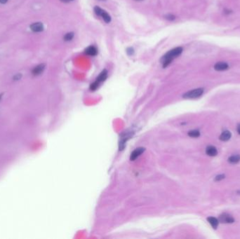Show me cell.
I'll return each instance as SVG.
<instances>
[{"label": "cell", "instance_id": "cell-26", "mask_svg": "<svg viewBox=\"0 0 240 239\" xmlns=\"http://www.w3.org/2000/svg\"><path fill=\"white\" fill-rule=\"evenodd\" d=\"M237 131H238V133H239V134H240V125H239V126H238V127H237Z\"/></svg>", "mask_w": 240, "mask_h": 239}, {"label": "cell", "instance_id": "cell-18", "mask_svg": "<svg viewBox=\"0 0 240 239\" xmlns=\"http://www.w3.org/2000/svg\"><path fill=\"white\" fill-rule=\"evenodd\" d=\"M99 86H100L99 83L97 82L96 81H95L94 82L92 83V84H91V86H90V90H91V91H96V90L97 89H98V87H99Z\"/></svg>", "mask_w": 240, "mask_h": 239}, {"label": "cell", "instance_id": "cell-27", "mask_svg": "<svg viewBox=\"0 0 240 239\" xmlns=\"http://www.w3.org/2000/svg\"><path fill=\"white\" fill-rule=\"evenodd\" d=\"M1 95H0V100H1Z\"/></svg>", "mask_w": 240, "mask_h": 239}, {"label": "cell", "instance_id": "cell-11", "mask_svg": "<svg viewBox=\"0 0 240 239\" xmlns=\"http://www.w3.org/2000/svg\"><path fill=\"white\" fill-rule=\"evenodd\" d=\"M206 152L210 157H214V156H216L217 154V150L213 146H209L206 148Z\"/></svg>", "mask_w": 240, "mask_h": 239}, {"label": "cell", "instance_id": "cell-1", "mask_svg": "<svg viewBox=\"0 0 240 239\" xmlns=\"http://www.w3.org/2000/svg\"><path fill=\"white\" fill-rule=\"evenodd\" d=\"M182 52L183 48L181 47L175 48V49H173L172 50L168 51L162 58L163 67L165 68L167 67L170 63H171L173 60L175 59L176 58H177L178 56H180Z\"/></svg>", "mask_w": 240, "mask_h": 239}, {"label": "cell", "instance_id": "cell-10", "mask_svg": "<svg viewBox=\"0 0 240 239\" xmlns=\"http://www.w3.org/2000/svg\"><path fill=\"white\" fill-rule=\"evenodd\" d=\"M107 74H108L107 71L106 70V69H104V70H102L101 72L100 73V74L98 75V77L96 78V81L97 82L99 83V84L105 82L106 79L107 78Z\"/></svg>", "mask_w": 240, "mask_h": 239}, {"label": "cell", "instance_id": "cell-25", "mask_svg": "<svg viewBox=\"0 0 240 239\" xmlns=\"http://www.w3.org/2000/svg\"><path fill=\"white\" fill-rule=\"evenodd\" d=\"M61 1H63V2H69V1H72L73 0H60Z\"/></svg>", "mask_w": 240, "mask_h": 239}, {"label": "cell", "instance_id": "cell-20", "mask_svg": "<svg viewBox=\"0 0 240 239\" xmlns=\"http://www.w3.org/2000/svg\"><path fill=\"white\" fill-rule=\"evenodd\" d=\"M126 53L129 56H132V55L134 53V49H133L132 47H129L126 49Z\"/></svg>", "mask_w": 240, "mask_h": 239}, {"label": "cell", "instance_id": "cell-9", "mask_svg": "<svg viewBox=\"0 0 240 239\" xmlns=\"http://www.w3.org/2000/svg\"><path fill=\"white\" fill-rule=\"evenodd\" d=\"M220 221L223 223H232L234 222V219L231 215L225 213L220 216Z\"/></svg>", "mask_w": 240, "mask_h": 239}, {"label": "cell", "instance_id": "cell-21", "mask_svg": "<svg viewBox=\"0 0 240 239\" xmlns=\"http://www.w3.org/2000/svg\"><path fill=\"white\" fill-rule=\"evenodd\" d=\"M166 19L168 20V21H173V20H175L176 17L174 16L173 15H172V14H168V15H166L165 16Z\"/></svg>", "mask_w": 240, "mask_h": 239}, {"label": "cell", "instance_id": "cell-14", "mask_svg": "<svg viewBox=\"0 0 240 239\" xmlns=\"http://www.w3.org/2000/svg\"><path fill=\"white\" fill-rule=\"evenodd\" d=\"M101 17L102 18V19L104 20V21H105L106 23H109L111 21L110 16L109 14H108L105 11H103V12H102V14L101 15Z\"/></svg>", "mask_w": 240, "mask_h": 239}, {"label": "cell", "instance_id": "cell-22", "mask_svg": "<svg viewBox=\"0 0 240 239\" xmlns=\"http://www.w3.org/2000/svg\"><path fill=\"white\" fill-rule=\"evenodd\" d=\"M21 77H22V75L21 74H16V75H15V76H14V80H19V79H21Z\"/></svg>", "mask_w": 240, "mask_h": 239}, {"label": "cell", "instance_id": "cell-12", "mask_svg": "<svg viewBox=\"0 0 240 239\" xmlns=\"http://www.w3.org/2000/svg\"><path fill=\"white\" fill-rule=\"evenodd\" d=\"M230 137H231V133L228 130L223 132L222 134L220 136V139L222 141H228V140H230Z\"/></svg>", "mask_w": 240, "mask_h": 239}, {"label": "cell", "instance_id": "cell-8", "mask_svg": "<svg viewBox=\"0 0 240 239\" xmlns=\"http://www.w3.org/2000/svg\"><path fill=\"white\" fill-rule=\"evenodd\" d=\"M229 67V66L226 62H217V63L215 64L214 65V69H216V71H224L228 69Z\"/></svg>", "mask_w": 240, "mask_h": 239}, {"label": "cell", "instance_id": "cell-16", "mask_svg": "<svg viewBox=\"0 0 240 239\" xmlns=\"http://www.w3.org/2000/svg\"><path fill=\"white\" fill-rule=\"evenodd\" d=\"M74 33L73 32H69V33H67L66 34H65V36H64V40H65V42H69L71 41V40L72 39L73 37H74Z\"/></svg>", "mask_w": 240, "mask_h": 239}, {"label": "cell", "instance_id": "cell-15", "mask_svg": "<svg viewBox=\"0 0 240 239\" xmlns=\"http://www.w3.org/2000/svg\"><path fill=\"white\" fill-rule=\"evenodd\" d=\"M229 162L231 163H237L240 161V156L239 155H234L229 158Z\"/></svg>", "mask_w": 240, "mask_h": 239}, {"label": "cell", "instance_id": "cell-23", "mask_svg": "<svg viewBox=\"0 0 240 239\" xmlns=\"http://www.w3.org/2000/svg\"><path fill=\"white\" fill-rule=\"evenodd\" d=\"M224 177H225L224 175H219V176H217V177H216V180H223Z\"/></svg>", "mask_w": 240, "mask_h": 239}, {"label": "cell", "instance_id": "cell-5", "mask_svg": "<svg viewBox=\"0 0 240 239\" xmlns=\"http://www.w3.org/2000/svg\"><path fill=\"white\" fill-rule=\"evenodd\" d=\"M30 29L34 32H40L44 30V25L40 22H37V23H32L30 25Z\"/></svg>", "mask_w": 240, "mask_h": 239}, {"label": "cell", "instance_id": "cell-4", "mask_svg": "<svg viewBox=\"0 0 240 239\" xmlns=\"http://www.w3.org/2000/svg\"><path fill=\"white\" fill-rule=\"evenodd\" d=\"M145 149L144 147H138L137 149H135V150H133L132 153L131 154V157H130L131 161H135L137 158L140 157V155H141V154L145 152Z\"/></svg>", "mask_w": 240, "mask_h": 239}, {"label": "cell", "instance_id": "cell-19", "mask_svg": "<svg viewBox=\"0 0 240 239\" xmlns=\"http://www.w3.org/2000/svg\"><path fill=\"white\" fill-rule=\"evenodd\" d=\"M103 9H102L101 8H100L99 6H96L94 7V12L95 14H96V15L99 16H101L102 12H103Z\"/></svg>", "mask_w": 240, "mask_h": 239}, {"label": "cell", "instance_id": "cell-28", "mask_svg": "<svg viewBox=\"0 0 240 239\" xmlns=\"http://www.w3.org/2000/svg\"><path fill=\"white\" fill-rule=\"evenodd\" d=\"M135 1H140V0H135Z\"/></svg>", "mask_w": 240, "mask_h": 239}, {"label": "cell", "instance_id": "cell-6", "mask_svg": "<svg viewBox=\"0 0 240 239\" xmlns=\"http://www.w3.org/2000/svg\"><path fill=\"white\" fill-rule=\"evenodd\" d=\"M45 66V64H40V65L36 66L32 70V74L34 76H38V75L41 74L44 70Z\"/></svg>", "mask_w": 240, "mask_h": 239}, {"label": "cell", "instance_id": "cell-3", "mask_svg": "<svg viewBox=\"0 0 240 239\" xmlns=\"http://www.w3.org/2000/svg\"><path fill=\"white\" fill-rule=\"evenodd\" d=\"M204 93V89H197L192 90L183 95V97L187 99H194L199 97Z\"/></svg>", "mask_w": 240, "mask_h": 239}, {"label": "cell", "instance_id": "cell-13", "mask_svg": "<svg viewBox=\"0 0 240 239\" xmlns=\"http://www.w3.org/2000/svg\"><path fill=\"white\" fill-rule=\"evenodd\" d=\"M208 221L210 223L212 227L214 228V229H216L218 227V225H219V221H218V220L215 218H213V217H211V218H208Z\"/></svg>", "mask_w": 240, "mask_h": 239}, {"label": "cell", "instance_id": "cell-24", "mask_svg": "<svg viewBox=\"0 0 240 239\" xmlns=\"http://www.w3.org/2000/svg\"><path fill=\"white\" fill-rule=\"evenodd\" d=\"M7 1H8V0H0V3H1V4H5V3L7 2Z\"/></svg>", "mask_w": 240, "mask_h": 239}, {"label": "cell", "instance_id": "cell-2", "mask_svg": "<svg viewBox=\"0 0 240 239\" xmlns=\"http://www.w3.org/2000/svg\"><path fill=\"white\" fill-rule=\"evenodd\" d=\"M133 134H134V132H133V130H126V131H125L124 133H123L121 135L120 144H119L120 150H124V147H125L126 142H127L130 138L132 137Z\"/></svg>", "mask_w": 240, "mask_h": 239}, {"label": "cell", "instance_id": "cell-7", "mask_svg": "<svg viewBox=\"0 0 240 239\" xmlns=\"http://www.w3.org/2000/svg\"><path fill=\"white\" fill-rule=\"evenodd\" d=\"M84 53L88 55V56H95L98 54V49L95 47H93V46H90V47H87L84 50Z\"/></svg>", "mask_w": 240, "mask_h": 239}, {"label": "cell", "instance_id": "cell-17", "mask_svg": "<svg viewBox=\"0 0 240 239\" xmlns=\"http://www.w3.org/2000/svg\"><path fill=\"white\" fill-rule=\"evenodd\" d=\"M199 135H200L199 131H198V130H191V131H190L189 133H188V135L190 136V137H198Z\"/></svg>", "mask_w": 240, "mask_h": 239}]
</instances>
